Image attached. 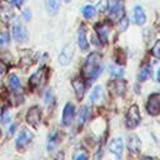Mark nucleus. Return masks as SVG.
Segmentation results:
<instances>
[{
    "mask_svg": "<svg viewBox=\"0 0 160 160\" xmlns=\"http://www.w3.org/2000/svg\"><path fill=\"white\" fill-rule=\"evenodd\" d=\"M128 25H129V20H128V18H126V16H121V20H120V22H119L120 30H121V31L126 30Z\"/></svg>",
    "mask_w": 160,
    "mask_h": 160,
    "instance_id": "obj_31",
    "label": "nucleus"
},
{
    "mask_svg": "<svg viewBox=\"0 0 160 160\" xmlns=\"http://www.w3.org/2000/svg\"><path fill=\"white\" fill-rule=\"evenodd\" d=\"M132 19L136 25H142L146 21V15L141 6H135L132 10Z\"/></svg>",
    "mask_w": 160,
    "mask_h": 160,
    "instance_id": "obj_13",
    "label": "nucleus"
},
{
    "mask_svg": "<svg viewBox=\"0 0 160 160\" xmlns=\"http://www.w3.org/2000/svg\"><path fill=\"white\" fill-rule=\"evenodd\" d=\"M20 84H21V81H20V78L16 75V74H11L10 76H9V86L11 88V89H18L19 86H20Z\"/></svg>",
    "mask_w": 160,
    "mask_h": 160,
    "instance_id": "obj_21",
    "label": "nucleus"
},
{
    "mask_svg": "<svg viewBox=\"0 0 160 160\" xmlns=\"http://www.w3.org/2000/svg\"><path fill=\"white\" fill-rule=\"evenodd\" d=\"M60 8V0H49L48 1V9L50 14H56Z\"/></svg>",
    "mask_w": 160,
    "mask_h": 160,
    "instance_id": "obj_22",
    "label": "nucleus"
},
{
    "mask_svg": "<svg viewBox=\"0 0 160 160\" xmlns=\"http://www.w3.org/2000/svg\"><path fill=\"white\" fill-rule=\"evenodd\" d=\"M10 112L8 111V109L5 108L4 110H2V112H1V116H0V119H1V122L2 124H8L9 121H10Z\"/></svg>",
    "mask_w": 160,
    "mask_h": 160,
    "instance_id": "obj_29",
    "label": "nucleus"
},
{
    "mask_svg": "<svg viewBox=\"0 0 160 160\" xmlns=\"http://www.w3.org/2000/svg\"><path fill=\"white\" fill-rule=\"evenodd\" d=\"M11 2L15 5V6H18V8H20L21 5H22V2H24V0H11Z\"/></svg>",
    "mask_w": 160,
    "mask_h": 160,
    "instance_id": "obj_35",
    "label": "nucleus"
},
{
    "mask_svg": "<svg viewBox=\"0 0 160 160\" xmlns=\"http://www.w3.org/2000/svg\"><path fill=\"white\" fill-rule=\"evenodd\" d=\"M89 100H90L91 104H99L102 100V89H101L100 85H98V86L94 88V90L90 94Z\"/></svg>",
    "mask_w": 160,
    "mask_h": 160,
    "instance_id": "obj_15",
    "label": "nucleus"
},
{
    "mask_svg": "<svg viewBox=\"0 0 160 160\" xmlns=\"http://www.w3.org/2000/svg\"><path fill=\"white\" fill-rule=\"evenodd\" d=\"M51 99H52V92H51V91H48L46 95H45V101H46V104H49V102L51 101Z\"/></svg>",
    "mask_w": 160,
    "mask_h": 160,
    "instance_id": "obj_34",
    "label": "nucleus"
},
{
    "mask_svg": "<svg viewBox=\"0 0 160 160\" xmlns=\"http://www.w3.org/2000/svg\"><path fill=\"white\" fill-rule=\"evenodd\" d=\"M12 35L18 41H25L28 39V32H26L24 25L20 22H16L12 26Z\"/></svg>",
    "mask_w": 160,
    "mask_h": 160,
    "instance_id": "obj_11",
    "label": "nucleus"
},
{
    "mask_svg": "<svg viewBox=\"0 0 160 160\" xmlns=\"http://www.w3.org/2000/svg\"><path fill=\"white\" fill-rule=\"evenodd\" d=\"M24 16H25L26 20H30V18H31V12H30V10H25V11H24Z\"/></svg>",
    "mask_w": 160,
    "mask_h": 160,
    "instance_id": "obj_37",
    "label": "nucleus"
},
{
    "mask_svg": "<svg viewBox=\"0 0 160 160\" xmlns=\"http://www.w3.org/2000/svg\"><path fill=\"white\" fill-rule=\"evenodd\" d=\"M156 78H158V81L160 82V69H159V71H158V76H156Z\"/></svg>",
    "mask_w": 160,
    "mask_h": 160,
    "instance_id": "obj_38",
    "label": "nucleus"
},
{
    "mask_svg": "<svg viewBox=\"0 0 160 160\" xmlns=\"http://www.w3.org/2000/svg\"><path fill=\"white\" fill-rule=\"evenodd\" d=\"M109 150L110 152H112L116 158H120L121 154H122V150H124V142H122V139L121 138H114L110 144H109Z\"/></svg>",
    "mask_w": 160,
    "mask_h": 160,
    "instance_id": "obj_9",
    "label": "nucleus"
},
{
    "mask_svg": "<svg viewBox=\"0 0 160 160\" xmlns=\"http://www.w3.org/2000/svg\"><path fill=\"white\" fill-rule=\"evenodd\" d=\"M98 34H99V38L102 40V41H106L108 40V35H109V31H110V26L108 22H104V24H100L98 25Z\"/></svg>",
    "mask_w": 160,
    "mask_h": 160,
    "instance_id": "obj_17",
    "label": "nucleus"
},
{
    "mask_svg": "<svg viewBox=\"0 0 160 160\" xmlns=\"http://www.w3.org/2000/svg\"><path fill=\"white\" fill-rule=\"evenodd\" d=\"M15 129H16V125H15V124H12V125L9 128V135H10V136L15 132Z\"/></svg>",
    "mask_w": 160,
    "mask_h": 160,
    "instance_id": "obj_36",
    "label": "nucleus"
},
{
    "mask_svg": "<svg viewBox=\"0 0 160 160\" xmlns=\"http://www.w3.org/2000/svg\"><path fill=\"white\" fill-rule=\"evenodd\" d=\"M42 76H44V69H40L38 70L36 72H34L30 78V85L31 86H36L40 84V81L42 80Z\"/></svg>",
    "mask_w": 160,
    "mask_h": 160,
    "instance_id": "obj_18",
    "label": "nucleus"
},
{
    "mask_svg": "<svg viewBox=\"0 0 160 160\" xmlns=\"http://www.w3.org/2000/svg\"><path fill=\"white\" fill-rule=\"evenodd\" d=\"M146 110L150 115H160V94H151L148 104H146Z\"/></svg>",
    "mask_w": 160,
    "mask_h": 160,
    "instance_id": "obj_2",
    "label": "nucleus"
},
{
    "mask_svg": "<svg viewBox=\"0 0 160 160\" xmlns=\"http://www.w3.org/2000/svg\"><path fill=\"white\" fill-rule=\"evenodd\" d=\"M10 41V36L8 32H0V46L8 45Z\"/></svg>",
    "mask_w": 160,
    "mask_h": 160,
    "instance_id": "obj_28",
    "label": "nucleus"
},
{
    "mask_svg": "<svg viewBox=\"0 0 160 160\" xmlns=\"http://www.w3.org/2000/svg\"><path fill=\"white\" fill-rule=\"evenodd\" d=\"M32 138H34V135L28 129H21L20 132L18 134V138H16V146L24 148L25 145H28L32 140Z\"/></svg>",
    "mask_w": 160,
    "mask_h": 160,
    "instance_id": "obj_8",
    "label": "nucleus"
},
{
    "mask_svg": "<svg viewBox=\"0 0 160 160\" xmlns=\"http://www.w3.org/2000/svg\"><path fill=\"white\" fill-rule=\"evenodd\" d=\"M72 88L75 90L76 98L78 99H82L84 94H85V85L80 79H74L72 80Z\"/></svg>",
    "mask_w": 160,
    "mask_h": 160,
    "instance_id": "obj_14",
    "label": "nucleus"
},
{
    "mask_svg": "<svg viewBox=\"0 0 160 160\" xmlns=\"http://www.w3.org/2000/svg\"><path fill=\"white\" fill-rule=\"evenodd\" d=\"M72 56H74V45L66 44L59 54V62L61 65H68V64H70Z\"/></svg>",
    "mask_w": 160,
    "mask_h": 160,
    "instance_id": "obj_5",
    "label": "nucleus"
},
{
    "mask_svg": "<svg viewBox=\"0 0 160 160\" xmlns=\"http://www.w3.org/2000/svg\"><path fill=\"white\" fill-rule=\"evenodd\" d=\"M5 72H6V66H5L2 62H0V79L4 76Z\"/></svg>",
    "mask_w": 160,
    "mask_h": 160,
    "instance_id": "obj_33",
    "label": "nucleus"
},
{
    "mask_svg": "<svg viewBox=\"0 0 160 160\" xmlns=\"http://www.w3.org/2000/svg\"><path fill=\"white\" fill-rule=\"evenodd\" d=\"M0 136H1V130H0Z\"/></svg>",
    "mask_w": 160,
    "mask_h": 160,
    "instance_id": "obj_40",
    "label": "nucleus"
},
{
    "mask_svg": "<svg viewBox=\"0 0 160 160\" xmlns=\"http://www.w3.org/2000/svg\"><path fill=\"white\" fill-rule=\"evenodd\" d=\"M78 44H79L80 50H82V51L88 50V48H89V42H88V39H86V30H85L84 25H81L79 28V31H78Z\"/></svg>",
    "mask_w": 160,
    "mask_h": 160,
    "instance_id": "obj_12",
    "label": "nucleus"
},
{
    "mask_svg": "<svg viewBox=\"0 0 160 160\" xmlns=\"http://www.w3.org/2000/svg\"><path fill=\"white\" fill-rule=\"evenodd\" d=\"M152 55L155 58H159L160 59V40H158L154 44V46H152Z\"/></svg>",
    "mask_w": 160,
    "mask_h": 160,
    "instance_id": "obj_30",
    "label": "nucleus"
},
{
    "mask_svg": "<svg viewBox=\"0 0 160 160\" xmlns=\"http://www.w3.org/2000/svg\"><path fill=\"white\" fill-rule=\"evenodd\" d=\"M149 76H150V66L145 65V66L141 68V70L139 72V80L140 81H145V80L149 79Z\"/></svg>",
    "mask_w": 160,
    "mask_h": 160,
    "instance_id": "obj_23",
    "label": "nucleus"
},
{
    "mask_svg": "<svg viewBox=\"0 0 160 160\" xmlns=\"http://www.w3.org/2000/svg\"><path fill=\"white\" fill-rule=\"evenodd\" d=\"M109 74L114 78H120L124 75V69L121 66H118V65H111L109 68Z\"/></svg>",
    "mask_w": 160,
    "mask_h": 160,
    "instance_id": "obj_19",
    "label": "nucleus"
},
{
    "mask_svg": "<svg viewBox=\"0 0 160 160\" xmlns=\"http://www.w3.org/2000/svg\"><path fill=\"white\" fill-rule=\"evenodd\" d=\"M109 9V0H100L98 4V10L100 12H104Z\"/></svg>",
    "mask_w": 160,
    "mask_h": 160,
    "instance_id": "obj_27",
    "label": "nucleus"
},
{
    "mask_svg": "<svg viewBox=\"0 0 160 160\" xmlns=\"http://www.w3.org/2000/svg\"><path fill=\"white\" fill-rule=\"evenodd\" d=\"M128 149L131 154H139L141 150V141L138 135L132 134L128 138Z\"/></svg>",
    "mask_w": 160,
    "mask_h": 160,
    "instance_id": "obj_10",
    "label": "nucleus"
},
{
    "mask_svg": "<svg viewBox=\"0 0 160 160\" xmlns=\"http://www.w3.org/2000/svg\"><path fill=\"white\" fill-rule=\"evenodd\" d=\"M89 1H92V0H89Z\"/></svg>",
    "mask_w": 160,
    "mask_h": 160,
    "instance_id": "obj_41",
    "label": "nucleus"
},
{
    "mask_svg": "<svg viewBox=\"0 0 160 160\" xmlns=\"http://www.w3.org/2000/svg\"><path fill=\"white\" fill-rule=\"evenodd\" d=\"M74 115H75V108H74V104L71 102H66L64 110H62V125L65 126H69L72 120H74Z\"/></svg>",
    "mask_w": 160,
    "mask_h": 160,
    "instance_id": "obj_6",
    "label": "nucleus"
},
{
    "mask_svg": "<svg viewBox=\"0 0 160 160\" xmlns=\"http://www.w3.org/2000/svg\"><path fill=\"white\" fill-rule=\"evenodd\" d=\"M74 159L75 160H85V159H88V155L85 154V152H82V151H78L75 155H74Z\"/></svg>",
    "mask_w": 160,
    "mask_h": 160,
    "instance_id": "obj_32",
    "label": "nucleus"
},
{
    "mask_svg": "<svg viewBox=\"0 0 160 160\" xmlns=\"http://www.w3.org/2000/svg\"><path fill=\"white\" fill-rule=\"evenodd\" d=\"M109 12L112 19H120L124 16V1L122 0H112L109 2Z\"/></svg>",
    "mask_w": 160,
    "mask_h": 160,
    "instance_id": "obj_4",
    "label": "nucleus"
},
{
    "mask_svg": "<svg viewBox=\"0 0 160 160\" xmlns=\"http://www.w3.org/2000/svg\"><path fill=\"white\" fill-rule=\"evenodd\" d=\"M40 119H41V111L38 106L30 108L29 111L26 112V120L32 126H38L40 124Z\"/></svg>",
    "mask_w": 160,
    "mask_h": 160,
    "instance_id": "obj_7",
    "label": "nucleus"
},
{
    "mask_svg": "<svg viewBox=\"0 0 160 160\" xmlns=\"http://www.w3.org/2000/svg\"><path fill=\"white\" fill-rule=\"evenodd\" d=\"M81 12H82V15H84L86 19H90V18H92V16L96 14V9H95L94 6H91V5H85V6L82 8Z\"/></svg>",
    "mask_w": 160,
    "mask_h": 160,
    "instance_id": "obj_20",
    "label": "nucleus"
},
{
    "mask_svg": "<svg viewBox=\"0 0 160 160\" xmlns=\"http://www.w3.org/2000/svg\"><path fill=\"white\" fill-rule=\"evenodd\" d=\"M100 59H101V56L98 54V52H92V54H90L89 56H88V59H86V61H85V65H84V72L89 76V74L92 71V70H95L96 68H99L100 66Z\"/></svg>",
    "mask_w": 160,
    "mask_h": 160,
    "instance_id": "obj_3",
    "label": "nucleus"
},
{
    "mask_svg": "<svg viewBox=\"0 0 160 160\" xmlns=\"http://www.w3.org/2000/svg\"><path fill=\"white\" fill-rule=\"evenodd\" d=\"M125 88H126V82L124 80H116V81H114V89L116 90L118 94H122L125 91Z\"/></svg>",
    "mask_w": 160,
    "mask_h": 160,
    "instance_id": "obj_25",
    "label": "nucleus"
},
{
    "mask_svg": "<svg viewBox=\"0 0 160 160\" xmlns=\"http://www.w3.org/2000/svg\"><path fill=\"white\" fill-rule=\"evenodd\" d=\"M65 1H66V2H70V1H71V0H65Z\"/></svg>",
    "mask_w": 160,
    "mask_h": 160,
    "instance_id": "obj_39",
    "label": "nucleus"
},
{
    "mask_svg": "<svg viewBox=\"0 0 160 160\" xmlns=\"http://www.w3.org/2000/svg\"><path fill=\"white\" fill-rule=\"evenodd\" d=\"M140 124V111L136 105H131L126 114V126L130 129L136 128Z\"/></svg>",
    "mask_w": 160,
    "mask_h": 160,
    "instance_id": "obj_1",
    "label": "nucleus"
},
{
    "mask_svg": "<svg viewBox=\"0 0 160 160\" xmlns=\"http://www.w3.org/2000/svg\"><path fill=\"white\" fill-rule=\"evenodd\" d=\"M2 10L0 11V14H1V16L4 18V20H9L11 16H12V10H11V8L10 6H8L6 4H2Z\"/></svg>",
    "mask_w": 160,
    "mask_h": 160,
    "instance_id": "obj_24",
    "label": "nucleus"
},
{
    "mask_svg": "<svg viewBox=\"0 0 160 160\" xmlns=\"http://www.w3.org/2000/svg\"><path fill=\"white\" fill-rule=\"evenodd\" d=\"M58 142V132H52L51 135H49V142H48V150L51 151L54 149V146Z\"/></svg>",
    "mask_w": 160,
    "mask_h": 160,
    "instance_id": "obj_26",
    "label": "nucleus"
},
{
    "mask_svg": "<svg viewBox=\"0 0 160 160\" xmlns=\"http://www.w3.org/2000/svg\"><path fill=\"white\" fill-rule=\"evenodd\" d=\"M88 118H89V108L82 106L79 111V115H78V128H82L84 124L86 122Z\"/></svg>",
    "mask_w": 160,
    "mask_h": 160,
    "instance_id": "obj_16",
    "label": "nucleus"
}]
</instances>
